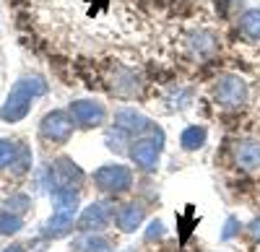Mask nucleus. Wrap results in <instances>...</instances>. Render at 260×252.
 I'll list each match as a JSON object with an SVG mask.
<instances>
[{
  "mask_svg": "<svg viewBox=\"0 0 260 252\" xmlns=\"http://www.w3.org/2000/svg\"><path fill=\"white\" fill-rule=\"evenodd\" d=\"M115 128L120 133H125L127 138H141L146 133L154 130V125H151V120L146 115H141L138 110L133 107H120L115 112Z\"/></svg>",
  "mask_w": 260,
  "mask_h": 252,
  "instance_id": "nucleus-5",
  "label": "nucleus"
},
{
  "mask_svg": "<svg viewBox=\"0 0 260 252\" xmlns=\"http://www.w3.org/2000/svg\"><path fill=\"white\" fill-rule=\"evenodd\" d=\"M190 47L198 52V55H211V52L216 50V37H213L211 31H206V29L192 31V34H190Z\"/></svg>",
  "mask_w": 260,
  "mask_h": 252,
  "instance_id": "nucleus-16",
  "label": "nucleus"
},
{
  "mask_svg": "<svg viewBox=\"0 0 260 252\" xmlns=\"http://www.w3.org/2000/svg\"><path fill=\"white\" fill-rule=\"evenodd\" d=\"M45 91H47V83L42 81L39 76H34V78H21L16 86H13L11 96L6 99L3 110H0V117H3L6 122L24 120V117L29 115V110H31V99H34V96H42Z\"/></svg>",
  "mask_w": 260,
  "mask_h": 252,
  "instance_id": "nucleus-1",
  "label": "nucleus"
},
{
  "mask_svg": "<svg viewBox=\"0 0 260 252\" xmlns=\"http://www.w3.org/2000/svg\"><path fill=\"white\" fill-rule=\"evenodd\" d=\"M164 237V224L161 221H151L148 224V232H146V242H154Z\"/></svg>",
  "mask_w": 260,
  "mask_h": 252,
  "instance_id": "nucleus-22",
  "label": "nucleus"
},
{
  "mask_svg": "<svg viewBox=\"0 0 260 252\" xmlns=\"http://www.w3.org/2000/svg\"><path fill=\"white\" fill-rule=\"evenodd\" d=\"M39 133L45 135L47 140H52V143H65L71 138V133H73V117H71V112H62V110L50 112L45 120H42Z\"/></svg>",
  "mask_w": 260,
  "mask_h": 252,
  "instance_id": "nucleus-6",
  "label": "nucleus"
},
{
  "mask_svg": "<svg viewBox=\"0 0 260 252\" xmlns=\"http://www.w3.org/2000/svg\"><path fill=\"white\" fill-rule=\"evenodd\" d=\"M161 149H164V133L154 128L148 135H141V138H136L133 143H130L127 154L136 161L138 169L154 172L156 164H159V156H161Z\"/></svg>",
  "mask_w": 260,
  "mask_h": 252,
  "instance_id": "nucleus-2",
  "label": "nucleus"
},
{
  "mask_svg": "<svg viewBox=\"0 0 260 252\" xmlns=\"http://www.w3.org/2000/svg\"><path fill=\"white\" fill-rule=\"evenodd\" d=\"M29 205H31V200H29L26 195H13V198L6 203V211H11V213H24Z\"/></svg>",
  "mask_w": 260,
  "mask_h": 252,
  "instance_id": "nucleus-21",
  "label": "nucleus"
},
{
  "mask_svg": "<svg viewBox=\"0 0 260 252\" xmlns=\"http://www.w3.org/2000/svg\"><path fill=\"white\" fill-rule=\"evenodd\" d=\"M112 221V211H110V205L107 203H91V205H86L76 226H78V232H102V229H107V224Z\"/></svg>",
  "mask_w": 260,
  "mask_h": 252,
  "instance_id": "nucleus-8",
  "label": "nucleus"
},
{
  "mask_svg": "<svg viewBox=\"0 0 260 252\" xmlns=\"http://www.w3.org/2000/svg\"><path fill=\"white\" fill-rule=\"evenodd\" d=\"M73 252H112V242L99 232H86L73 242Z\"/></svg>",
  "mask_w": 260,
  "mask_h": 252,
  "instance_id": "nucleus-14",
  "label": "nucleus"
},
{
  "mask_svg": "<svg viewBox=\"0 0 260 252\" xmlns=\"http://www.w3.org/2000/svg\"><path fill=\"white\" fill-rule=\"evenodd\" d=\"M143 219H146V208L141 205V203H127V205H122L120 211L115 213V224H117V229L120 232H136V229L143 224Z\"/></svg>",
  "mask_w": 260,
  "mask_h": 252,
  "instance_id": "nucleus-11",
  "label": "nucleus"
},
{
  "mask_svg": "<svg viewBox=\"0 0 260 252\" xmlns=\"http://www.w3.org/2000/svg\"><path fill=\"white\" fill-rule=\"evenodd\" d=\"M94 185L99 193L107 195H120L133 187V172L125 164H104L94 172Z\"/></svg>",
  "mask_w": 260,
  "mask_h": 252,
  "instance_id": "nucleus-3",
  "label": "nucleus"
},
{
  "mask_svg": "<svg viewBox=\"0 0 260 252\" xmlns=\"http://www.w3.org/2000/svg\"><path fill=\"white\" fill-rule=\"evenodd\" d=\"M112 91L117 96H136L141 91V78L130 70V68H122L117 65L115 68V76H112Z\"/></svg>",
  "mask_w": 260,
  "mask_h": 252,
  "instance_id": "nucleus-13",
  "label": "nucleus"
},
{
  "mask_svg": "<svg viewBox=\"0 0 260 252\" xmlns=\"http://www.w3.org/2000/svg\"><path fill=\"white\" fill-rule=\"evenodd\" d=\"M247 232H250V237H252L255 242H260V216H257V219L247 226Z\"/></svg>",
  "mask_w": 260,
  "mask_h": 252,
  "instance_id": "nucleus-24",
  "label": "nucleus"
},
{
  "mask_svg": "<svg viewBox=\"0 0 260 252\" xmlns=\"http://www.w3.org/2000/svg\"><path fill=\"white\" fill-rule=\"evenodd\" d=\"M68 112H71L73 122H78L81 128H99V125L107 120L104 104H99L94 99H78V101H73Z\"/></svg>",
  "mask_w": 260,
  "mask_h": 252,
  "instance_id": "nucleus-7",
  "label": "nucleus"
},
{
  "mask_svg": "<svg viewBox=\"0 0 260 252\" xmlns=\"http://www.w3.org/2000/svg\"><path fill=\"white\" fill-rule=\"evenodd\" d=\"M206 138H208V130L203 125H190V128H185L182 135H180V146L185 151H198L201 146H206Z\"/></svg>",
  "mask_w": 260,
  "mask_h": 252,
  "instance_id": "nucleus-15",
  "label": "nucleus"
},
{
  "mask_svg": "<svg viewBox=\"0 0 260 252\" xmlns=\"http://www.w3.org/2000/svg\"><path fill=\"white\" fill-rule=\"evenodd\" d=\"M11 166H13V172H16V174L29 172V166H31V154H29L26 146H21V149H18V156H16V161H13Z\"/></svg>",
  "mask_w": 260,
  "mask_h": 252,
  "instance_id": "nucleus-20",
  "label": "nucleus"
},
{
  "mask_svg": "<svg viewBox=\"0 0 260 252\" xmlns=\"http://www.w3.org/2000/svg\"><path fill=\"white\" fill-rule=\"evenodd\" d=\"M52 182L55 187H65V190H76V187H81L83 182V172H81V166L68 159V156H60L52 166Z\"/></svg>",
  "mask_w": 260,
  "mask_h": 252,
  "instance_id": "nucleus-9",
  "label": "nucleus"
},
{
  "mask_svg": "<svg viewBox=\"0 0 260 252\" xmlns=\"http://www.w3.org/2000/svg\"><path fill=\"white\" fill-rule=\"evenodd\" d=\"M234 161L240 169H247V172L260 169V140H250V138L237 140L234 143Z\"/></svg>",
  "mask_w": 260,
  "mask_h": 252,
  "instance_id": "nucleus-10",
  "label": "nucleus"
},
{
  "mask_svg": "<svg viewBox=\"0 0 260 252\" xmlns=\"http://www.w3.org/2000/svg\"><path fill=\"white\" fill-rule=\"evenodd\" d=\"M18 149L21 146L13 140H0V166H11L18 156Z\"/></svg>",
  "mask_w": 260,
  "mask_h": 252,
  "instance_id": "nucleus-19",
  "label": "nucleus"
},
{
  "mask_svg": "<svg viewBox=\"0 0 260 252\" xmlns=\"http://www.w3.org/2000/svg\"><path fill=\"white\" fill-rule=\"evenodd\" d=\"M213 99L224 110L245 107V101H247V83H245V78L234 76V73L219 76V81H216V86H213Z\"/></svg>",
  "mask_w": 260,
  "mask_h": 252,
  "instance_id": "nucleus-4",
  "label": "nucleus"
},
{
  "mask_svg": "<svg viewBox=\"0 0 260 252\" xmlns=\"http://www.w3.org/2000/svg\"><path fill=\"white\" fill-rule=\"evenodd\" d=\"M21 229V216L11 211H0V234H16Z\"/></svg>",
  "mask_w": 260,
  "mask_h": 252,
  "instance_id": "nucleus-18",
  "label": "nucleus"
},
{
  "mask_svg": "<svg viewBox=\"0 0 260 252\" xmlns=\"http://www.w3.org/2000/svg\"><path fill=\"white\" fill-rule=\"evenodd\" d=\"M237 232H240V221H237L234 216H229L226 219V224H224V232H221V239H232Z\"/></svg>",
  "mask_w": 260,
  "mask_h": 252,
  "instance_id": "nucleus-23",
  "label": "nucleus"
},
{
  "mask_svg": "<svg viewBox=\"0 0 260 252\" xmlns=\"http://www.w3.org/2000/svg\"><path fill=\"white\" fill-rule=\"evenodd\" d=\"M3 252H24V247H21V244H11V247H6Z\"/></svg>",
  "mask_w": 260,
  "mask_h": 252,
  "instance_id": "nucleus-25",
  "label": "nucleus"
},
{
  "mask_svg": "<svg viewBox=\"0 0 260 252\" xmlns=\"http://www.w3.org/2000/svg\"><path fill=\"white\" fill-rule=\"evenodd\" d=\"M240 29L250 39H260V8H250L240 16Z\"/></svg>",
  "mask_w": 260,
  "mask_h": 252,
  "instance_id": "nucleus-17",
  "label": "nucleus"
},
{
  "mask_svg": "<svg viewBox=\"0 0 260 252\" xmlns=\"http://www.w3.org/2000/svg\"><path fill=\"white\" fill-rule=\"evenodd\" d=\"M76 211L78 208H55L52 211V219L45 224V234L47 237H62L73 229V221H76Z\"/></svg>",
  "mask_w": 260,
  "mask_h": 252,
  "instance_id": "nucleus-12",
  "label": "nucleus"
}]
</instances>
